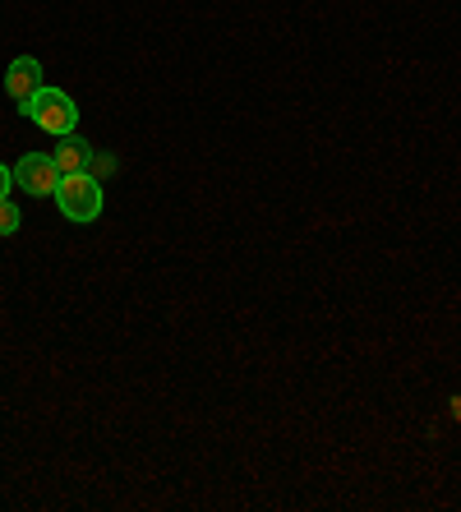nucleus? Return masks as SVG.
I'll return each instance as SVG.
<instances>
[{"mask_svg":"<svg viewBox=\"0 0 461 512\" xmlns=\"http://www.w3.org/2000/svg\"><path fill=\"white\" fill-rule=\"evenodd\" d=\"M102 185H97L88 171H74V176H60L56 185V208L65 222H79V227H88V222H97L102 217Z\"/></svg>","mask_w":461,"mask_h":512,"instance_id":"1","label":"nucleus"},{"mask_svg":"<svg viewBox=\"0 0 461 512\" xmlns=\"http://www.w3.org/2000/svg\"><path fill=\"white\" fill-rule=\"evenodd\" d=\"M24 116L33 120L37 130L56 134V139H65V134H74V125H79V107H74L70 93H60V88H37L33 102L24 107Z\"/></svg>","mask_w":461,"mask_h":512,"instance_id":"2","label":"nucleus"},{"mask_svg":"<svg viewBox=\"0 0 461 512\" xmlns=\"http://www.w3.org/2000/svg\"><path fill=\"white\" fill-rule=\"evenodd\" d=\"M47 84V74H42V60L37 56H19V60H10V70H5V93H10V102L19 111L33 102V93Z\"/></svg>","mask_w":461,"mask_h":512,"instance_id":"4","label":"nucleus"},{"mask_svg":"<svg viewBox=\"0 0 461 512\" xmlns=\"http://www.w3.org/2000/svg\"><path fill=\"white\" fill-rule=\"evenodd\" d=\"M51 157H56L60 176H74V171H88V167H93V143L79 139V134H65V139L51 148Z\"/></svg>","mask_w":461,"mask_h":512,"instance_id":"5","label":"nucleus"},{"mask_svg":"<svg viewBox=\"0 0 461 512\" xmlns=\"http://www.w3.org/2000/svg\"><path fill=\"white\" fill-rule=\"evenodd\" d=\"M14 185L24 194H37V199H47V194H56L60 185V167L51 153H24L19 162H14Z\"/></svg>","mask_w":461,"mask_h":512,"instance_id":"3","label":"nucleus"},{"mask_svg":"<svg viewBox=\"0 0 461 512\" xmlns=\"http://www.w3.org/2000/svg\"><path fill=\"white\" fill-rule=\"evenodd\" d=\"M10 185H14V171L5 167V162H0V203L10 199Z\"/></svg>","mask_w":461,"mask_h":512,"instance_id":"7","label":"nucleus"},{"mask_svg":"<svg viewBox=\"0 0 461 512\" xmlns=\"http://www.w3.org/2000/svg\"><path fill=\"white\" fill-rule=\"evenodd\" d=\"M24 227V217H19V208H14L10 199L0 203V236H14V231Z\"/></svg>","mask_w":461,"mask_h":512,"instance_id":"6","label":"nucleus"}]
</instances>
